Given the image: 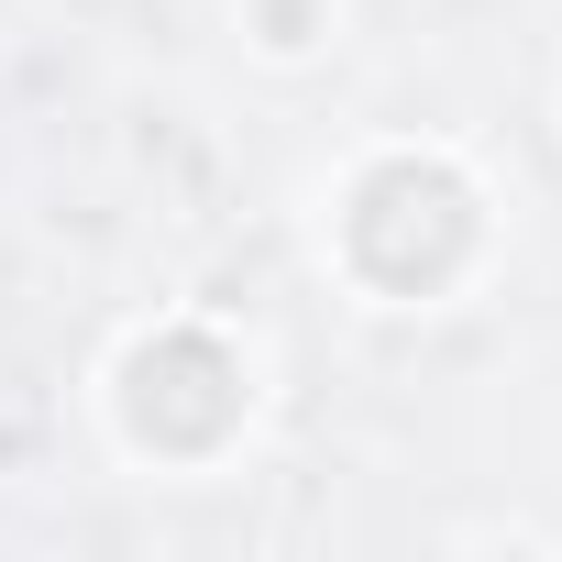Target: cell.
I'll use <instances>...</instances> for the list:
<instances>
[{
    "label": "cell",
    "mask_w": 562,
    "mask_h": 562,
    "mask_svg": "<svg viewBox=\"0 0 562 562\" xmlns=\"http://www.w3.org/2000/svg\"><path fill=\"white\" fill-rule=\"evenodd\" d=\"M331 232H342V265H353L364 299L419 310V299H441V288L474 276V254H485V188L452 155H430V144H386V155L353 166Z\"/></svg>",
    "instance_id": "obj_1"
},
{
    "label": "cell",
    "mask_w": 562,
    "mask_h": 562,
    "mask_svg": "<svg viewBox=\"0 0 562 562\" xmlns=\"http://www.w3.org/2000/svg\"><path fill=\"white\" fill-rule=\"evenodd\" d=\"M254 419V364L210 321H155L111 364V430L144 463H221Z\"/></svg>",
    "instance_id": "obj_2"
},
{
    "label": "cell",
    "mask_w": 562,
    "mask_h": 562,
    "mask_svg": "<svg viewBox=\"0 0 562 562\" xmlns=\"http://www.w3.org/2000/svg\"><path fill=\"white\" fill-rule=\"evenodd\" d=\"M331 34V0H254V45L265 56H310Z\"/></svg>",
    "instance_id": "obj_3"
}]
</instances>
